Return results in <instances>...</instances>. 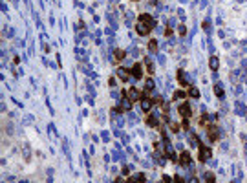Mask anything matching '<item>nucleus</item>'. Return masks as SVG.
Listing matches in <instances>:
<instances>
[{"mask_svg":"<svg viewBox=\"0 0 247 183\" xmlns=\"http://www.w3.org/2000/svg\"><path fill=\"white\" fill-rule=\"evenodd\" d=\"M189 145H190V147H194V148H200V139H198L192 132L189 134Z\"/></svg>","mask_w":247,"mask_h":183,"instance_id":"nucleus-15","label":"nucleus"},{"mask_svg":"<svg viewBox=\"0 0 247 183\" xmlns=\"http://www.w3.org/2000/svg\"><path fill=\"white\" fill-rule=\"evenodd\" d=\"M214 93H216V97H220V99H223V95H225V92H223V86L222 84H214Z\"/></svg>","mask_w":247,"mask_h":183,"instance_id":"nucleus-18","label":"nucleus"},{"mask_svg":"<svg viewBox=\"0 0 247 183\" xmlns=\"http://www.w3.org/2000/svg\"><path fill=\"white\" fill-rule=\"evenodd\" d=\"M130 168H132V167H123V174H125V176H128V172H130Z\"/></svg>","mask_w":247,"mask_h":183,"instance_id":"nucleus-31","label":"nucleus"},{"mask_svg":"<svg viewBox=\"0 0 247 183\" xmlns=\"http://www.w3.org/2000/svg\"><path fill=\"white\" fill-rule=\"evenodd\" d=\"M108 139H110V135L106 132H102V141H108Z\"/></svg>","mask_w":247,"mask_h":183,"instance_id":"nucleus-34","label":"nucleus"},{"mask_svg":"<svg viewBox=\"0 0 247 183\" xmlns=\"http://www.w3.org/2000/svg\"><path fill=\"white\" fill-rule=\"evenodd\" d=\"M234 112L238 114V116H245V114H247L245 106H243L242 103H234Z\"/></svg>","mask_w":247,"mask_h":183,"instance_id":"nucleus-17","label":"nucleus"},{"mask_svg":"<svg viewBox=\"0 0 247 183\" xmlns=\"http://www.w3.org/2000/svg\"><path fill=\"white\" fill-rule=\"evenodd\" d=\"M108 84H110V86H114V84H115V79H114V77H110V81H108Z\"/></svg>","mask_w":247,"mask_h":183,"instance_id":"nucleus-35","label":"nucleus"},{"mask_svg":"<svg viewBox=\"0 0 247 183\" xmlns=\"http://www.w3.org/2000/svg\"><path fill=\"white\" fill-rule=\"evenodd\" d=\"M187 97V93H185L183 90H178V92H174V99H185Z\"/></svg>","mask_w":247,"mask_h":183,"instance_id":"nucleus-25","label":"nucleus"},{"mask_svg":"<svg viewBox=\"0 0 247 183\" xmlns=\"http://www.w3.org/2000/svg\"><path fill=\"white\" fill-rule=\"evenodd\" d=\"M181 2H189V0H181Z\"/></svg>","mask_w":247,"mask_h":183,"instance_id":"nucleus-36","label":"nucleus"},{"mask_svg":"<svg viewBox=\"0 0 247 183\" xmlns=\"http://www.w3.org/2000/svg\"><path fill=\"white\" fill-rule=\"evenodd\" d=\"M145 64H147V70H148V73H154V72H156V68H154V64H152V59H150V57H145Z\"/></svg>","mask_w":247,"mask_h":183,"instance_id":"nucleus-20","label":"nucleus"},{"mask_svg":"<svg viewBox=\"0 0 247 183\" xmlns=\"http://www.w3.org/2000/svg\"><path fill=\"white\" fill-rule=\"evenodd\" d=\"M207 135H209V139H211V141H218V137H220V130H218V126H214V125L207 126Z\"/></svg>","mask_w":247,"mask_h":183,"instance_id":"nucleus-4","label":"nucleus"},{"mask_svg":"<svg viewBox=\"0 0 247 183\" xmlns=\"http://www.w3.org/2000/svg\"><path fill=\"white\" fill-rule=\"evenodd\" d=\"M139 22H143L145 26H148L150 29H154L156 28V20L150 17V15H147V13H143V15H139Z\"/></svg>","mask_w":247,"mask_h":183,"instance_id":"nucleus-3","label":"nucleus"},{"mask_svg":"<svg viewBox=\"0 0 247 183\" xmlns=\"http://www.w3.org/2000/svg\"><path fill=\"white\" fill-rule=\"evenodd\" d=\"M211 158H212L211 147H203V145H200V161H201V163H207Z\"/></svg>","mask_w":247,"mask_h":183,"instance_id":"nucleus-1","label":"nucleus"},{"mask_svg":"<svg viewBox=\"0 0 247 183\" xmlns=\"http://www.w3.org/2000/svg\"><path fill=\"white\" fill-rule=\"evenodd\" d=\"M203 179H205V181H211V183L216 181V178H214V174H212V172H207V174L203 176Z\"/></svg>","mask_w":247,"mask_h":183,"instance_id":"nucleus-26","label":"nucleus"},{"mask_svg":"<svg viewBox=\"0 0 247 183\" xmlns=\"http://www.w3.org/2000/svg\"><path fill=\"white\" fill-rule=\"evenodd\" d=\"M132 77H134V79H141V77H143V68H141V64H134V66H132Z\"/></svg>","mask_w":247,"mask_h":183,"instance_id":"nucleus-7","label":"nucleus"},{"mask_svg":"<svg viewBox=\"0 0 247 183\" xmlns=\"http://www.w3.org/2000/svg\"><path fill=\"white\" fill-rule=\"evenodd\" d=\"M183 128H185V130H189V117L183 119Z\"/></svg>","mask_w":247,"mask_h":183,"instance_id":"nucleus-30","label":"nucleus"},{"mask_svg":"<svg viewBox=\"0 0 247 183\" xmlns=\"http://www.w3.org/2000/svg\"><path fill=\"white\" fill-rule=\"evenodd\" d=\"M165 35H167V37L172 35V28H167V29H165Z\"/></svg>","mask_w":247,"mask_h":183,"instance_id":"nucleus-32","label":"nucleus"},{"mask_svg":"<svg viewBox=\"0 0 247 183\" xmlns=\"http://www.w3.org/2000/svg\"><path fill=\"white\" fill-rule=\"evenodd\" d=\"M147 178H145V174L143 172H137V174H134L132 178H128V181H145Z\"/></svg>","mask_w":247,"mask_h":183,"instance_id":"nucleus-19","label":"nucleus"},{"mask_svg":"<svg viewBox=\"0 0 247 183\" xmlns=\"http://www.w3.org/2000/svg\"><path fill=\"white\" fill-rule=\"evenodd\" d=\"M148 50L152 51V53H156L157 50H159V46H157V40H154V39L150 40V42H148Z\"/></svg>","mask_w":247,"mask_h":183,"instance_id":"nucleus-22","label":"nucleus"},{"mask_svg":"<svg viewBox=\"0 0 247 183\" xmlns=\"http://www.w3.org/2000/svg\"><path fill=\"white\" fill-rule=\"evenodd\" d=\"M189 95H190L192 99H198V97H200V90H198V88H194V86H190V88H189Z\"/></svg>","mask_w":247,"mask_h":183,"instance_id":"nucleus-21","label":"nucleus"},{"mask_svg":"<svg viewBox=\"0 0 247 183\" xmlns=\"http://www.w3.org/2000/svg\"><path fill=\"white\" fill-rule=\"evenodd\" d=\"M163 181H167V183H168V181H172V178H170V176H167V174H165V176H163Z\"/></svg>","mask_w":247,"mask_h":183,"instance_id":"nucleus-33","label":"nucleus"},{"mask_svg":"<svg viewBox=\"0 0 247 183\" xmlns=\"http://www.w3.org/2000/svg\"><path fill=\"white\" fill-rule=\"evenodd\" d=\"M145 86H147V90H148V92H152V90H154V86H156V83H154L152 79H147V81H145Z\"/></svg>","mask_w":247,"mask_h":183,"instance_id":"nucleus-24","label":"nucleus"},{"mask_svg":"<svg viewBox=\"0 0 247 183\" xmlns=\"http://www.w3.org/2000/svg\"><path fill=\"white\" fill-rule=\"evenodd\" d=\"M154 104H159V106H161V104H163V97H161V95L154 97Z\"/></svg>","mask_w":247,"mask_h":183,"instance_id":"nucleus-28","label":"nucleus"},{"mask_svg":"<svg viewBox=\"0 0 247 183\" xmlns=\"http://www.w3.org/2000/svg\"><path fill=\"white\" fill-rule=\"evenodd\" d=\"M125 55H126L125 50H121V48H115L114 50V59L115 60H123V59H125Z\"/></svg>","mask_w":247,"mask_h":183,"instance_id":"nucleus-16","label":"nucleus"},{"mask_svg":"<svg viewBox=\"0 0 247 183\" xmlns=\"http://www.w3.org/2000/svg\"><path fill=\"white\" fill-rule=\"evenodd\" d=\"M119 103H121L119 106L123 108V110H130V108H132V101H130V99H128L126 95H125V97H123V99L119 101Z\"/></svg>","mask_w":247,"mask_h":183,"instance_id":"nucleus-14","label":"nucleus"},{"mask_svg":"<svg viewBox=\"0 0 247 183\" xmlns=\"http://www.w3.org/2000/svg\"><path fill=\"white\" fill-rule=\"evenodd\" d=\"M178 83H180L181 86H187L189 84V79H187V73H185L183 70L178 72Z\"/></svg>","mask_w":247,"mask_h":183,"instance_id":"nucleus-9","label":"nucleus"},{"mask_svg":"<svg viewBox=\"0 0 247 183\" xmlns=\"http://www.w3.org/2000/svg\"><path fill=\"white\" fill-rule=\"evenodd\" d=\"M190 161H192V159H190V154H189L187 150H183V152H181V156H180V163H181V165H185V167H189V165H190Z\"/></svg>","mask_w":247,"mask_h":183,"instance_id":"nucleus-6","label":"nucleus"},{"mask_svg":"<svg viewBox=\"0 0 247 183\" xmlns=\"http://www.w3.org/2000/svg\"><path fill=\"white\" fill-rule=\"evenodd\" d=\"M209 66H211V70H212V72H218V68H220V60H218V57H216V55H212V57L209 59Z\"/></svg>","mask_w":247,"mask_h":183,"instance_id":"nucleus-11","label":"nucleus"},{"mask_svg":"<svg viewBox=\"0 0 247 183\" xmlns=\"http://www.w3.org/2000/svg\"><path fill=\"white\" fill-rule=\"evenodd\" d=\"M117 77L126 83V81H130V73H128L126 68H119V70H117Z\"/></svg>","mask_w":247,"mask_h":183,"instance_id":"nucleus-8","label":"nucleus"},{"mask_svg":"<svg viewBox=\"0 0 247 183\" xmlns=\"http://www.w3.org/2000/svg\"><path fill=\"white\" fill-rule=\"evenodd\" d=\"M152 101L150 99H147V97H141V110H145V112H148L150 108H152Z\"/></svg>","mask_w":247,"mask_h":183,"instance_id":"nucleus-12","label":"nucleus"},{"mask_svg":"<svg viewBox=\"0 0 247 183\" xmlns=\"http://www.w3.org/2000/svg\"><path fill=\"white\" fill-rule=\"evenodd\" d=\"M203 29L207 31V33L211 31V24H209V20H205V22H203Z\"/></svg>","mask_w":247,"mask_h":183,"instance_id":"nucleus-29","label":"nucleus"},{"mask_svg":"<svg viewBox=\"0 0 247 183\" xmlns=\"http://www.w3.org/2000/svg\"><path fill=\"white\" fill-rule=\"evenodd\" d=\"M178 112H180V116H183V117H190V114H192V110H190L189 103H183V104H180V106H178Z\"/></svg>","mask_w":247,"mask_h":183,"instance_id":"nucleus-5","label":"nucleus"},{"mask_svg":"<svg viewBox=\"0 0 247 183\" xmlns=\"http://www.w3.org/2000/svg\"><path fill=\"white\" fill-rule=\"evenodd\" d=\"M168 128H170V130H172L174 134L180 132V125H178V123H172V121H168Z\"/></svg>","mask_w":247,"mask_h":183,"instance_id":"nucleus-23","label":"nucleus"},{"mask_svg":"<svg viewBox=\"0 0 247 183\" xmlns=\"http://www.w3.org/2000/svg\"><path fill=\"white\" fill-rule=\"evenodd\" d=\"M145 121H147V125H148V126H152V128L159 125V117H157V116H148Z\"/></svg>","mask_w":247,"mask_h":183,"instance_id":"nucleus-13","label":"nucleus"},{"mask_svg":"<svg viewBox=\"0 0 247 183\" xmlns=\"http://www.w3.org/2000/svg\"><path fill=\"white\" fill-rule=\"evenodd\" d=\"M134 2H139V0H134Z\"/></svg>","mask_w":247,"mask_h":183,"instance_id":"nucleus-37","label":"nucleus"},{"mask_svg":"<svg viewBox=\"0 0 247 183\" xmlns=\"http://www.w3.org/2000/svg\"><path fill=\"white\" fill-rule=\"evenodd\" d=\"M123 95H126L132 103H135V101H139V92H137V88H128V90H123Z\"/></svg>","mask_w":247,"mask_h":183,"instance_id":"nucleus-2","label":"nucleus"},{"mask_svg":"<svg viewBox=\"0 0 247 183\" xmlns=\"http://www.w3.org/2000/svg\"><path fill=\"white\" fill-rule=\"evenodd\" d=\"M178 33H180L181 37H185L187 35V28H185V26H180V28H178Z\"/></svg>","mask_w":247,"mask_h":183,"instance_id":"nucleus-27","label":"nucleus"},{"mask_svg":"<svg viewBox=\"0 0 247 183\" xmlns=\"http://www.w3.org/2000/svg\"><path fill=\"white\" fill-rule=\"evenodd\" d=\"M135 29H137V33H139V35H148V33H150V28H148V26H145L143 22H137Z\"/></svg>","mask_w":247,"mask_h":183,"instance_id":"nucleus-10","label":"nucleus"}]
</instances>
